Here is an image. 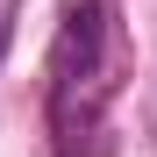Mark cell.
<instances>
[{"label":"cell","instance_id":"1","mask_svg":"<svg viewBox=\"0 0 157 157\" xmlns=\"http://www.w3.org/2000/svg\"><path fill=\"white\" fill-rule=\"evenodd\" d=\"M121 43H114V7L107 0H64L57 36H50V136L57 157H93L107 128Z\"/></svg>","mask_w":157,"mask_h":157},{"label":"cell","instance_id":"2","mask_svg":"<svg viewBox=\"0 0 157 157\" xmlns=\"http://www.w3.org/2000/svg\"><path fill=\"white\" fill-rule=\"evenodd\" d=\"M14 14H21V0H0V50H7V36H14Z\"/></svg>","mask_w":157,"mask_h":157}]
</instances>
